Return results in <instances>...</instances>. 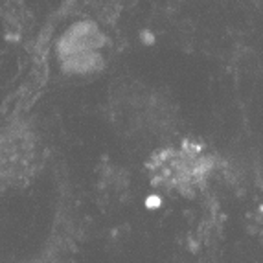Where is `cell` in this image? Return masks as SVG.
I'll return each mask as SVG.
<instances>
[{
    "instance_id": "obj_3",
    "label": "cell",
    "mask_w": 263,
    "mask_h": 263,
    "mask_svg": "<svg viewBox=\"0 0 263 263\" xmlns=\"http://www.w3.org/2000/svg\"><path fill=\"white\" fill-rule=\"evenodd\" d=\"M252 219H254V228L263 236V199L259 201L258 206H256L254 214H252Z\"/></svg>"
},
{
    "instance_id": "obj_1",
    "label": "cell",
    "mask_w": 263,
    "mask_h": 263,
    "mask_svg": "<svg viewBox=\"0 0 263 263\" xmlns=\"http://www.w3.org/2000/svg\"><path fill=\"white\" fill-rule=\"evenodd\" d=\"M147 170L157 188L180 197H195L219 171V158L201 142L182 140L155 151Z\"/></svg>"
},
{
    "instance_id": "obj_2",
    "label": "cell",
    "mask_w": 263,
    "mask_h": 263,
    "mask_svg": "<svg viewBox=\"0 0 263 263\" xmlns=\"http://www.w3.org/2000/svg\"><path fill=\"white\" fill-rule=\"evenodd\" d=\"M107 46V37L100 24L92 21L72 22L57 43V59L61 70L74 76L94 74L105 65L103 48Z\"/></svg>"
}]
</instances>
